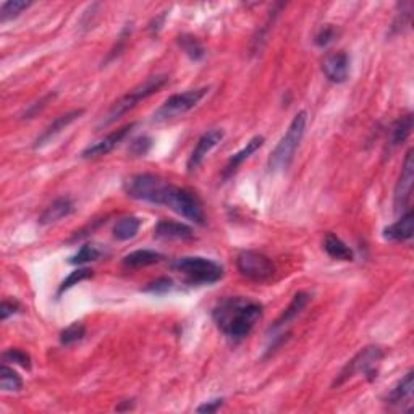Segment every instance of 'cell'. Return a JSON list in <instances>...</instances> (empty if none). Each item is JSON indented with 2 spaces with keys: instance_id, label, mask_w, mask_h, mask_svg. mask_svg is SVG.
Segmentation results:
<instances>
[{
  "instance_id": "9c48e42d",
  "label": "cell",
  "mask_w": 414,
  "mask_h": 414,
  "mask_svg": "<svg viewBox=\"0 0 414 414\" xmlns=\"http://www.w3.org/2000/svg\"><path fill=\"white\" fill-rule=\"evenodd\" d=\"M414 151L409 149L404 156L402 172H399L398 182L395 185V196H393V207L395 212L402 214L404 209L408 207L409 199L413 194V185H414Z\"/></svg>"
},
{
  "instance_id": "603a6c76",
  "label": "cell",
  "mask_w": 414,
  "mask_h": 414,
  "mask_svg": "<svg viewBox=\"0 0 414 414\" xmlns=\"http://www.w3.org/2000/svg\"><path fill=\"white\" fill-rule=\"evenodd\" d=\"M140 227L141 220L138 217H123L115 223V227H113V236L120 241L131 240V238H135L136 233L140 232Z\"/></svg>"
},
{
  "instance_id": "1f68e13d",
  "label": "cell",
  "mask_w": 414,
  "mask_h": 414,
  "mask_svg": "<svg viewBox=\"0 0 414 414\" xmlns=\"http://www.w3.org/2000/svg\"><path fill=\"white\" fill-rule=\"evenodd\" d=\"M335 36H337L335 26L334 25H326L317 31L316 36H314V44H316L317 47H326L335 39Z\"/></svg>"
},
{
  "instance_id": "ffe728a7",
  "label": "cell",
  "mask_w": 414,
  "mask_h": 414,
  "mask_svg": "<svg viewBox=\"0 0 414 414\" xmlns=\"http://www.w3.org/2000/svg\"><path fill=\"white\" fill-rule=\"evenodd\" d=\"M162 259H164V256L157 253V251L138 250V251H133L130 254H126L125 258H123L122 264L125 265V267L138 269V267H147V265L157 264L160 263Z\"/></svg>"
},
{
  "instance_id": "e575fe53",
  "label": "cell",
  "mask_w": 414,
  "mask_h": 414,
  "mask_svg": "<svg viewBox=\"0 0 414 414\" xmlns=\"http://www.w3.org/2000/svg\"><path fill=\"white\" fill-rule=\"evenodd\" d=\"M20 309L21 304L18 303L17 299H3L2 308H0V317H2V321H7L13 314L20 312Z\"/></svg>"
},
{
  "instance_id": "4fadbf2b",
  "label": "cell",
  "mask_w": 414,
  "mask_h": 414,
  "mask_svg": "<svg viewBox=\"0 0 414 414\" xmlns=\"http://www.w3.org/2000/svg\"><path fill=\"white\" fill-rule=\"evenodd\" d=\"M222 140H223L222 130H211V131L204 133V135L198 140L196 146H194L191 156H189L188 164H187L188 172H194V170H196L199 165L203 164V160L206 159V156L209 154V152H211Z\"/></svg>"
},
{
  "instance_id": "d590c367",
  "label": "cell",
  "mask_w": 414,
  "mask_h": 414,
  "mask_svg": "<svg viewBox=\"0 0 414 414\" xmlns=\"http://www.w3.org/2000/svg\"><path fill=\"white\" fill-rule=\"evenodd\" d=\"M223 404V398H216V399H211V402H206L204 404H201V406H198L196 411L198 413H216L218 411V408H220Z\"/></svg>"
},
{
  "instance_id": "3957f363",
  "label": "cell",
  "mask_w": 414,
  "mask_h": 414,
  "mask_svg": "<svg viewBox=\"0 0 414 414\" xmlns=\"http://www.w3.org/2000/svg\"><path fill=\"white\" fill-rule=\"evenodd\" d=\"M169 81L167 75H154L142 81L141 84H138L136 88H133L131 91H128L125 96H122L118 101L111 107V111L107 112V115L102 118V122L99 123V126H107L111 123L117 122L118 118L125 115L126 112H130L131 109H135L141 101H144L152 94H156L159 89L165 86V83Z\"/></svg>"
},
{
  "instance_id": "f1b7e54d",
  "label": "cell",
  "mask_w": 414,
  "mask_h": 414,
  "mask_svg": "<svg viewBox=\"0 0 414 414\" xmlns=\"http://www.w3.org/2000/svg\"><path fill=\"white\" fill-rule=\"evenodd\" d=\"M93 277V270L89 267H81V269H76L71 272L68 277H66L64 282L60 283L59 287V292H57V294H62L64 292H66V290H70L71 287H75V285H78L79 282H83V280L86 279H91Z\"/></svg>"
},
{
  "instance_id": "2e32d148",
  "label": "cell",
  "mask_w": 414,
  "mask_h": 414,
  "mask_svg": "<svg viewBox=\"0 0 414 414\" xmlns=\"http://www.w3.org/2000/svg\"><path fill=\"white\" fill-rule=\"evenodd\" d=\"M264 141H265L264 136L251 138V140L246 142V146L243 147L241 151H238L236 154H233L230 159H228L225 169H223V178L232 177V175L236 172V169L240 167V165L247 159V157H250L251 154H254V152L258 151L259 147H263Z\"/></svg>"
},
{
  "instance_id": "30bf717a",
  "label": "cell",
  "mask_w": 414,
  "mask_h": 414,
  "mask_svg": "<svg viewBox=\"0 0 414 414\" xmlns=\"http://www.w3.org/2000/svg\"><path fill=\"white\" fill-rule=\"evenodd\" d=\"M136 126V123H128V125L118 128V130H113L112 133H109L106 138H102L101 141L94 142V144L88 146L86 149L81 152V157L83 159H94V157H101L106 156L111 152L112 149H115V147L120 144V142L125 140V138L130 135L133 128Z\"/></svg>"
},
{
  "instance_id": "8992f818",
  "label": "cell",
  "mask_w": 414,
  "mask_h": 414,
  "mask_svg": "<svg viewBox=\"0 0 414 414\" xmlns=\"http://www.w3.org/2000/svg\"><path fill=\"white\" fill-rule=\"evenodd\" d=\"M162 206L170 207L172 211L188 218V220L198 223V225L206 223V212H204L201 199L198 198L196 193L189 191L187 188H178L170 183Z\"/></svg>"
},
{
  "instance_id": "d4e9b609",
  "label": "cell",
  "mask_w": 414,
  "mask_h": 414,
  "mask_svg": "<svg viewBox=\"0 0 414 414\" xmlns=\"http://www.w3.org/2000/svg\"><path fill=\"white\" fill-rule=\"evenodd\" d=\"M0 387L3 392H18L23 387V380L12 368H8L7 363L0 368Z\"/></svg>"
},
{
  "instance_id": "836d02e7",
  "label": "cell",
  "mask_w": 414,
  "mask_h": 414,
  "mask_svg": "<svg viewBox=\"0 0 414 414\" xmlns=\"http://www.w3.org/2000/svg\"><path fill=\"white\" fill-rule=\"evenodd\" d=\"M152 146V140L149 136H141L131 142L130 154L133 156H146Z\"/></svg>"
},
{
  "instance_id": "5bb4252c",
  "label": "cell",
  "mask_w": 414,
  "mask_h": 414,
  "mask_svg": "<svg viewBox=\"0 0 414 414\" xmlns=\"http://www.w3.org/2000/svg\"><path fill=\"white\" fill-rule=\"evenodd\" d=\"M154 236L159 240H193V228L183 222L159 220L154 228Z\"/></svg>"
},
{
  "instance_id": "ba28073f",
  "label": "cell",
  "mask_w": 414,
  "mask_h": 414,
  "mask_svg": "<svg viewBox=\"0 0 414 414\" xmlns=\"http://www.w3.org/2000/svg\"><path fill=\"white\" fill-rule=\"evenodd\" d=\"M236 267L243 277L254 280V282H265L275 272L274 263L270 258L258 253V251H241L236 256Z\"/></svg>"
},
{
  "instance_id": "7402d4cb",
  "label": "cell",
  "mask_w": 414,
  "mask_h": 414,
  "mask_svg": "<svg viewBox=\"0 0 414 414\" xmlns=\"http://www.w3.org/2000/svg\"><path fill=\"white\" fill-rule=\"evenodd\" d=\"M414 126L413 113H406V115L399 117L397 122L393 123L392 131H390V144L398 146L408 140V136L411 135V130Z\"/></svg>"
},
{
  "instance_id": "484cf974",
  "label": "cell",
  "mask_w": 414,
  "mask_h": 414,
  "mask_svg": "<svg viewBox=\"0 0 414 414\" xmlns=\"http://www.w3.org/2000/svg\"><path fill=\"white\" fill-rule=\"evenodd\" d=\"M30 6L31 2H25V0H7V2L0 6V21L6 23L8 20H13Z\"/></svg>"
},
{
  "instance_id": "83f0119b",
  "label": "cell",
  "mask_w": 414,
  "mask_h": 414,
  "mask_svg": "<svg viewBox=\"0 0 414 414\" xmlns=\"http://www.w3.org/2000/svg\"><path fill=\"white\" fill-rule=\"evenodd\" d=\"M84 335H86V327H84L81 322H75L62 330L60 344L65 346L73 345V344H76V341L83 340Z\"/></svg>"
},
{
  "instance_id": "ac0fdd59",
  "label": "cell",
  "mask_w": 414,
  "mask_h": 414,
  "mask_svg": "<svg viewBox=\"0 0 414 414\" xmlns=\"http://www.w3.org/2000/svg\"><path fill=\"white\" fill-rule=\"evenodd\" d=\"M75 211V204L70 198H59L50 204L49 207L42 212L39 217L41 225H49V223H55L62 220L64 217H68L71 212Z\"/></svg>"
},
{
  "instance_id": "4316f807",
  "label": "cell",
  "mask_w": 414,
  "mask_h": 414,
  "mask_svg": "<svg viewBox=\"0 0 414 414\" xmlns=\"http://www.w3.org/2000/svg\"><path fill=\"white\" fill-rule=\"evenodd\" d=\"M178 44L185 50V54H187L191 60H201L204 57V47L194 36H189V35L180 36Z\"/></svg>"
},
{
  "instance_id": "e0dca14e",
  "label": "cell",
  "mask_w": 414,
  "mask_h": 414,
  "mask_svg": "<svg viewBox=\"0 0 414 414\" xmlns=\"http://www.w3.org/2000/svg\"><path fill=\"white\" fill-rule=\"evenodd\" d=\"M308 303H309V294L306 292H298L293 297L292 301H290L288 308L285 309L282 314H280V317L274 322V326L270 327L269 330L275 332V330H279V328H282L283 326H287V323L294 321V319L301 314L303 309L308 306Z\"/></svg>"
},
{
  "instance_id": "44dd1931",
  "label": "cell",
  "mask_w": 414,
  "mask_h": 414,
  "mask_svg": "<svg viewBox=\"0 0 414 414\" xmlns=\"http://www.w3.org/2000/svg\"><path fill=\"white\" fill-rule=\"evenodd\" d=\"M413 390H414V373H409L395 385L392 392L388 393L387 403L390 404H403V403H411L409 399L413 398Z\"/></svg>"
},
{
  "instance_id": "d6a6232c",
  "label": "cell",
  "mask_w": 414,
  "mask_h": 414,
  "mask_svg": "<svg viewBox=\"0 0 414 414\" xmlns=\"http://www.w3.org/2000/svg\"><path fill=\"white\" fill-rule=\"evenodd\" d=\"M55 97V94H52V93H49V94H46L44 97H41L39 101L37 102H35V104H30V106H28V109L25 112H23V115H21V118H32L35 115H37V113H39L42 109H44L47 104H49V101L50 99H54Z\"/></svg>"
},
{
  "instance_id": "277c9868",
  "label": "cell",
  "mask_w": 414,
  "mask_h": 414,
  "mask_svg": "<svg viewBox=\"0 0 414 414\" xmlns=\"http://www.w3.org/2000/svg\"><path fill=\"white\" fill-rule=\"evenodd\" d=\"M172 269L177 270L191 285H211L223 277V267L216 261L201 258V256H187L172 263Z\"/></svg>"
},
{
  "instance_id": "9a60e30c",
  "label": "cell",
  "mask_w": 414,
  "mask_h": 414,
  "mask_svg": "<svg viewBox=\"0 0 414 414\" xmlns=\"http://www.w3.org/2000/svg\"><path fill=\"white\" fill-rule=\"evenodd\" d=\"M414 232V214L413 209H408L402 217L392 225L384 228V238L388 241H406L413 238Z\"/></svg>"
},
{
  "instance_id": "52a82bcc",
  "label": "cell",
  "mask_w": 414,
  "mask_h": 414,
  "mask_svg": "<svg viewBox=\"0 0 414 414\" xmlns=\"http://www.w3.org/2000/svg\"><path fill=\"white\" fill-rule=\"evenodd\" d=\"M209 93V88L189 89V91L173 94L154 112V122H165L170 118H177L187 113L203 101V97Z\"/></svg>"
},
{
  "instance_id": "f546056e",
  "label": "cell",
  "mask_w": 414,
  "mask_h": 414,
  "mask_svg": "<svg viewBox=\"0 0 414 414\" xmlns=\"http://www.w3.org/2000/svg\"><path fill=\"white\" fill-rule=\"evenodd\" d=\"M173 288H175V283L172 279L159 277V279H156L154 282L147 283L146 287L142 288V292L151 293V294H165V293L172 292Z\"/></svg>"
},
{
  "instance_id": "5b68a950",
  "label": "cell",
  "mask_w": 414,
  "mask_h": 414,
  "mask_svg": "<svg viewBox=\"0 0 414 414\" xmlns=\"http://www.w3.org/2000/svg\"><path fill=\"white\" fill-rule=\"evenodd\" d=\"M384 350L380 348L377 345H369L366 346L359 351L358 355L355 356L353 359L348 361L344 369L340 370V374L337 375V379L334 380V384H332V387H340V385H344L345 382H348L350 379H353L355 375L363 374L368 377L370 382L377 377L379 370L377 366L380 364V361L384 359Z\"/></svg>"
},
{
  "instance_id": "d6986e66",
  "label": "cell",
  "mask_w": 414,
  "mask_h": 414,
  "mask_svg": "<svg viewBox=\"0 0 414 414\" xmlns=\"http://www.w3.org/2000/svg\"><path fill=\"white\" fill-rule=\"evenodd\" d=\"M323 250L330 258L337 261H353L355 258L353 250L335 233H327L326 238H323Z\"/></svg>"
},
{
  "instance_id": "8fae6325",
  "label": "cell",
  "mask_w": 414,
  "mask_h": 414,
  "mask_svg": "<svg viewBox=\"0 0 414 414\" xmlns=\"http://www.w3.org/2000/svg\"><path fill=\"white\" fill-rule=\"evenodd\" d=\"M322 71L332 83H345L350 75V55L344 50L328 52L322 60Z\"/></svg>"
},
{
  "instance_id": "4dcf8cb0",
  "label": "cell",
  "mask_w": 414,
  "mask_h": 414,
  "mask_svg": "<svg viewBox=\"0 0 414 414\" xmlns=\"http://www.w3.org/2000/svg\"><path fill=\"white\" fill-rule=\"evenodd\" d=\"M3 363H13L21 366L25 369H31V358L30 355L20 348H10L3 353Z\"/></svg>"
},
{
  "instance_id": "cb8c5ba5",
  "label": "cell",
  "mask_w": 414,
  "mask_h": 414,
  "mask_svg": "<svg viewBox=\"0 0 414 414\" xmlns=\"http://www.w3.org/2000/svg\"><path fill=\"white\" fill-rule=\"evenodd\" d=\"M104 254V250L96 243H88V245L81 246L76 253L71 256L68 263L73 265H83L88 263H94V261H97L101 256Z\"/></svg>"
},
{
  "instance_id": "6da1fadb",
  "label": "cell",
  "mask_w": 414,
  "mask_h": 414,
  "mask_svg": "<svg viewBox=\"0 0 414 414\" xmlns=\"http://www.w3.org/2000/svg\"><path fill=\"white\" fill-rule=\"evenodd\" d=\"M263 317V304L245 297H228L220 299L212 309V319L223 335L232 340H241Z\"/></svg>"
},
{
  "instance_id": "7a4b0ae2",
  "label": "cell",
  "mask_w": 414,
  "mask_h": 414,
  "mask_svg": "<svg viewBox=\"0 0 414 414\" xmlns=\"http://www.w3.org/2000/svg\"><path fill=\"white\" fill-rule=\"evenodd\" d=\"M306 123H308V113L306 111L298 112L293 117L292 123H290L288 130L285 131L282 140L279 141V144L275 146L272 154L269 157V170L272 173L282 172L287 170L294 159L299 144H301L304 131H306Z\"/></svg>"
},
{
  "instance_id": "7c38bea8",
  "label": "cell",
  "mask_w": 414,
  "mask_h": 414,
  "mask_svg": "<svg viewBox=\"0 0 414 414\" xmlns=\"http://www.w3.org/2000/svg\"><path fill=\"white\" fill-rule=\"evenodd\" d=\"M83 113H84V109H73V111L65 112L57 118H54V120H52L49 125L42 130L41 135L35 140V149H39V147L46 146L47 142H50L57 135H60L66 126L71 125L75 120H78Z\"/></svg>"
}]
</instances>
